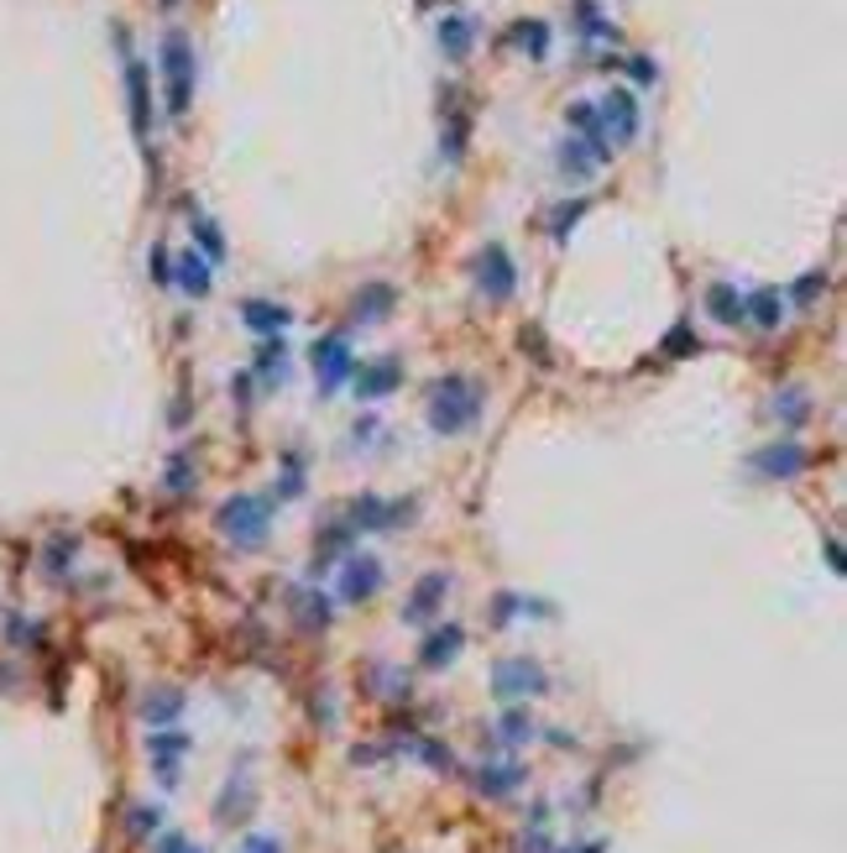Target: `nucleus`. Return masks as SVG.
<instances>
[{
    "label": "nucleus",
    "mask_w": 847,
    "mask_h": 853,
    "mask_svg": "<svg viewBox=\"0 0 847 853\" xmlns=\"http://www.w3.org/2000/svg\"><path fill=\"white\" fill-rule=\"evenodd\" d=\"M481 409H487V388L476 378H466V372H445L424 393V414H430L434 435H466L481 419Z\"/></svg>",
    "instance_id": "f257e3e1"
},
{
    "label": "nucleus",
    "mask_w": 847,
    "mask_h": 853,
    "mask_svg": "<svg viewBox=\"0 0 847 853\" xmlns=\"http://www.w3.org/2000/svg\"><path fill=\"white\" fill-rule=\"evenodd\" d=\"M215 529L225 545L236 550H262L267 535H273V497L262 493H231L215 508Z\"/></svg>",
    "instance_id": "f03ea898"
},
{
    "label": "nucleus",
    "mask_w": 847,
    "mask_h": 853,
    "mask_svg": "<svg viewBox=\"0 0 847 853\" xmlns=\"http://www.w3.org/2000/svg\"><path fill=\"white\" fill-rule=\"evenodd\" d=\"M414 514H419V503L361 493L346 503V529H351V535H393V529H403Z\"/></svg>",
    "instance_id": "7ed1b4c3"
},
{
    "label": "nucleus",
    "mask_w": 847,
    "mask_h": 853,
    "mask_svg": "<svg viewBox=\"0 0 847 853\" xmlns=\"http://www.w3.org/2000/svg\"><path fill=\"white\" fill-rule=\"evenodd\" d=\"M550 692V671L529 655H508L493 665V696L497 702H508V707H523L533 696Z\"/></svg>",
    "instance_id": "20e7f679"
},
{
    "label": "nucleus",
    "mask_w": 847,
    "mask_h": 853,
    "mask_svg": "<svg viewBox=\"0 0 847 853\" xmlns=\"http://www.w3.org/2000/svg\"><path fill=\"white\" fill-rule=\"evenodd\" d=\"M162 80H168V116H189V99H194V48L183 32H168L162 38Z\"/></svg>",
    "instance_id": "39448f33"
},
{
    "label": "nucleus",
    "mask_w": 847,
    "mask_h": 853,
    "mask_svg": "<svg viewBox=\"0 0 847 853\" xmlns=\"http://www.w3.org/2000/svg\"><path fill=\"white\" fill-rule=\"evenodd\" d=\"M476 288L493 298V304L512 298V288H518V267H512V257H508V246H502V241H487V246L476 252Z\"/></svg>",
    "instance_id": "423d86ee"
},
{
    "label": "nucleus",
    "mask_w": 847,
    "mask_h": 853,
    "mask_svg": "<svg viewBox=\"0 0 847 853\" xmlns=\"http://www.w3.org/2000/svg\"><path fill=\"white\" fill-rule=\"evenodd\" d=\"M596 120H602V131H607L612 152L628 147V141L638 137V99H633V89H607V95L596 99Z\"/></svg>",
    "instance_id": "0eeeda50"
},
{
    "label": "nucleus",
    "mask_w": 847,
    "mask_h": 853,
    "mask_svg": "<svg viewBox=\"0 0 847 853\" xmlns=\"http://www.w3.org/2000/svg\"><path fill=\"white\" fill-rule=\"evenodd\" d=\"M356 372V357H351V340L346 336H319L315 340V382L319 393H336L346 388Z\"/></svg>",
    "instance_id": "6e6552de"
},
{
    "label": "nucleus",
    "mask_w": 847,
    "mask_h": 853,
    "mask_svg": "<svg viewBox=\"0 0 847 853\" xmlns=\"http://www.w3.org/2000/svg\"><path fill=\"white\" fill-rule=\"evenodd\" d=\"M749 466L759 476H769V482H795L811 466V456H806V445H795V440H774L764 451H753Z\"/></svg>",
    "instance_id": "1a4fd4ad"
},
{
    "label": "nucleus",
    "mask_w": 847,
    "mask_h": 853,
    "mask_svg": "<svg viewBox=\"0 0 847 853\" xmlns=\"http://www.w3.org/2000/svg\"><path fill=\"white\" fill-rule=\"evenodd\" d=\"M351 388H356V398H361V403H382L388 393H398V388H403V361H393V357L361 361V367L351 372Z\"/></svg>",
    "instance_id": "9d476101"
},
{
    "label": "nucleus",
    "mask_w": 847,
    "mask_h": 853,
    "mask_svg": "<svg viewBox=\"0 0 847 853\" xmlns=\"http://www.w3.org/2000/svg\"><path fill=\"white\" fill-rule=\"evenodd\" d=\"M451 571H424L414 581V592L403 602V623H430L434 613H445V597H451Z\"/></svg>",
    "instance_id": "9b49d317"
},
{
    "label": "nucleus",
    "mask_w": 847,
    "mask_h": 853,
    "mask_svg": "<svg viewBox=\"0 0 847 853\" xmlns=\"http://www.w3.org/2000/svg\"><path fill=\"white\" fill-rule=\"evenodd\" d=\"M382 560L377 556H346V571H340V602H372L382 592Z\"/></svg>",
    "instance_id": "f8f14e48"
},
{
    "label": "nucleus",
    "mask_w": 847,
    "mask_h": 853,
    "mask_svg": "<svg viewBox=\"0 0 847 853\" xmlns=\"http://www.w3.org/2000/svg\"><path fill=\"white\" fill-rule=\"evenodd\" d=\"M194 749V738L178 734V728H152V738H147V759H152V770H158L162 786H178V765H183V755Z\"/></svg>",
    "instance_id": "ddd939ff"
},
{
    "label": "nucleus",
    "mask_w": 847,
    "mask_h": 853,
    "mask_svg": "<svg viewBox=\"0 0 847 853\" xmlns=\"http://www.w3.org/2000/svg\"><path fill=\"white\" fill-rule=\"evenodd\" d=\"M460 650H466V629H460V623H440V629H430L424 644H419V665H424V671H445V665L460 660Z\"/></svg>",
    "instance_id": "4468645a"
},
{
    "label": "nucleus",
    "mask_w": 847,
    "mask_h": 853,
    "mask_svg": "<svg viewBox=\"0 0 847 853\" xmlns=\"http://www.w3.org/2000/svg\"><path fill=\"white\" fill-rule=\"evenodd\" d=\"M523 780H529V770L518 759H487L476 770V791L487 796V801H508L512 791H523Z\"/></svg>",
    "instance_id": "2eb2a0df"
},
{
    "label": "nucleus",
    "mask_w": 847,
    "mask_h": 853,
    "mask_svg": "<svg viewBox=\"0 0 847 853\" xmlns=\"http://www.w3.org/2000/svg\"><path fill=\"white\" fill-rule=\"evenodd\" d=\"M126 99H131V131L147 141V126H152V89H147V63L126 53Z\"/></svg>",
    "instance_id": "dca6fc26"
},
{
    "label": "nucleus",
    "mask_w": 847,
    "mask_h": 853,
    "mask_svg": "<svg viewBox=\"0 0 847 853\" xmlns=\"http://www.w3.org/2000/svg\"><path fill=\"white\" fill-rule=\"evenodd\" d=\"M252 807H256V796H252V759H241V775H231V786L220 791L215 817H220V822H246V817H252Z\"/></svg>",
    "instance_id": "f3484780"
},
{
    "label": "nucleus",
    "mask_w": 847,
    "mask_h": 853,
    "mask_svg": "<svg viewBox=\"0 0 847 853\" xmlns=\"http://www.w3.org/2000/svg\"><path fill=\"white\" fill-rule=\"evenodd\" d=\"M785 315H790V298L780 294V288H759V294L743 298V319L759 325V330H780Z\"/></svg>",
    "instance_id": "a211bd4d"
},
{
    "label": "nucleus",
    "mask_w": 847,
    "mask_h": 853,
    "mask_svg": "<svg viewBox=\"0 0 847 853\" xmlns=\"http://www.w3.org/2000/svg\"><path fill=\"white\" fill-rule=\"evenodd\" d=\"M241 319L252 325L256 336H283L288 319H294V309H288V304H273V298H246V304H241Z\"/></svg>",
    "instance_id": "6ab92c4d"
},
{
    "label": "nucleus",
    "mask_w": 847,
    "mask_h": 853,
    "mask_svg": "<svg viewBox=\"0 0 847 853\" xmlns=\"http://www.w3.org/2000/svg\"><path fill=\"white\" fill-rule=\"evenodd\" d=\"M183 717V692L178 686H152V692L141 696V723L147 728H168Z\"/></svg>",
    "instance_id": "aec40b11"
},
{
    "label": "nucleus",
    "mask_w": 847,
    "mask_h": 853,
    "mask_svg": "<svg viewBox=\"0 0 847 853\" xmlns=\"http://www.w3.org/2000/svg\"><path fill=\"white\" fill-rule=\"evenodd\" d=\"M602 162H607V158H602L586 137H565V141H560V173H565V179H592Z\"/></svg>",
    "instance_id": "412c9836"
},
{
    "label": "nucleus",
    "mask_w": 847,
    "mask_h": 853,
    "mask_svg": "<svg viewBox=\"0 0 847 853\" xmlns=\"http://www.w3.org/2000/svg\"><path fill=\"white\" fill-rule=\"evenodd\" d=\"M173 283L178 288H183V294H194V298H204L210 294V257H204V252H183V257L173 262Z\"/></svg>",
    "instance_id": "4be33fe9"
},
{
    "label": "nucleus",
    "mask_w": 847,
    "mask_h": 853,
    "mask_svg": "<svg viewBox=\"0 0 847 853\" xmlns=\"http://www.w3.org/2000/svg\"><path fill=\"white\" fill-rule=\"evenodd\" d=\"M393 304H398L393 283H367V288L356 294L351 315H356V319H367V325H377V319H388V315H393Z\"/></svg>",
    "instance_id": "5701e85b"
},
{
    "label": "nucleus",
    "mask_w": 847,
    "mask_h": 853,
    "mask_svg": "<svg viewBox=\"0 0 847 853\" xmlns=\"http://www.w3.org/2000/svg\"><path fill=\"white\" fill-rule=\"evenodd\" d=\"M294 618L298 629H309V634H319V629H330V597L315 592V587H304V592H294Z\"/></svg>",
    "instance_id": "b1692460"
},
{
    "label": "nucleus",
    "mask_w": 847,
    "mask_h": 853,
    "mask_svg": "<svg viewBox=\"0 0 847 853\" xmlns=\"http://www.w3.org/2000/svg\"><path fill=\"white\" fill-rule=\"evenodd\" d=\"M74 556H80V539H74V535H53V539H47V550H42V576H47V581H63V576H68V566H74Z\"/></svg>",
    "instance_id": "393cba45"
},
{
    "label": "nucleus",
    "mask_w": 847,
    "mask_h": 853,
    "mask_svg": "<svg viewBox=\"0 0 847 853\" xmlns=\"http://www.w3.org/2000/svg\"><path fill=\"white\" fill-rule=\"evenodd\" d=\"M707 309L717 325H743V294L732 283H711L707 288Z\"/></svg>",
    "instance_id": "a878e982"
},
{
    "label": "nucleus",
    "mask_w": 847,
    "mask_h": 853,
    "mask_svg": "<svg viewBox=\"0 0 847 853\" xmlns=\"http://www.w3.org/2000/svg\"><path fill=\"white\" fill-rule=\"evenodd\" d=\"M472 42H476L472 17H445L440 21V48H445V59H466Z\"/></svg>",
    "instance_id": "bb28decb"
},
{
    "label": "nucleus",
    "mask_w": 847,
    "mask_h": 853,
    "mask_svg": "<svg viewBox=\"0 0 847 853\" xmlns=\"http://www.w3.org/2000/svg\"><path fill=\"white\" fill-rule=\"evenodd\" d=\"M508 42L518 53H529V59H544V53H550V27H544V21H512Z\"/></svg>",
    "instance_id": "cd10ccee"
},
{
    "label": "nucleus",
    "mask_w": 847,
    "mask_h": 853,
    "mask_svg": "<svg viewBox=\"0 0 847 853\" xmlns=\"http://www.w3.org/2000/svg\"><path fill=\"white\" fill-rule=\"evenodd\" d=\"M351 529H346V518H336V524H325V535L315 539V571H325L336 556H346V545H351Z\"/></svg>",
    "instance_id": "c85d7f7f"
},
{
    "label": "nucleus",
    "mask_w": 847,
    "mask_h": 853,
    "mask_svg": "<svg viewBox=\"0 0 847 853\" xmlns=\"http://www.w3.org/2000/svg\"><path fill=\"white\" fill-rule=\"evenodd\" d=\"M162 487H168L173 497H189V493L199 487V466H194V456H189V451H178V456L168 461V476H162Z\"/></svg>",
    "instance_id": "c756f323"
},
{
    "label": "nucleus",
    "mask_w": 847,
    "mask_h": 853,
    "mask_svg": "<svg viewBox=\"0 0 847 853\" xmlns=\"http://www.w3.org/2000/svg\"><path fill=\"white\" fill-rule=\"evenodd\" d=\"M497 744H508V749H518V744H529L533 738V717L523 713V707H508V713L497 717Z\"/></svg>",
    "instance_id": "7c9ffc66"
},
{
    "label": "nucleus",
    "mask_w": 847,
    "mask_h": 853,
    "mask_svg": "<svg viewBox=\"0 0 847 853\" xmlns=\"http://www.w3.org/2000/svg\"><path fill=\"white\" fill-rule=\"evenodd\" d=\"M774 419H785V424H806L811 419V393L806 388H785V393L774 398Z\"/></svg>",
    "instance_id": "2f4dec72"
},
{
    "label": "nucleus",
    "mask_w": 847,
    "mask_h": 853,
    "mask_svg": "<svg viewBox=\"0 0 847 853\" xmlns=\"http://www.w3.org/2000/svg\"><path fill=\"white\" fill-rule=\"evenodd\" d=\"M523 608L544 618V602H529V597H518V592H497V602H493V623H497V629H508V623H512L518 613H523Z\"/></svg>",
    "instance_id": "473e14b6"
},
{
    "label": "nucleus",
    "mask_w": 847,
    "mask_h": 853,
    "mask_svg": "<svg viewBox=\"0 0 847 853\" xmlns=\"http://www.w3.org/2000/svg\"><path fill=\"white\" fill-rule=\"evenodd\" d=\"M189 231L199 236V246H204V257H225V236H220V225L210 215H199V210H189Z\"/></svg>",
    "instance_id": "72a5a7b5"
},
{
    "label": "nucleus",
    "mask_w": 847,
    "mask_h": 853,
    "mask_svg": "<svg viewBox=\"0 0 847 853\" xmlns=\"http://www.w3.org/2000/svg\"><path fill=\"white\" fill-rule=\"evenodd\" d=\"M256 372H262V378H283V372H288V346H283L277 336L262 340V351H256Z\"/></svg>",
    "instance_id": "f704fd0d"
},
{
    "label": "nucleus",
    "mask_w": 847,
    "mask_h": 853,
    "mask_svg": "<svg viewBox=\"0 0 847 853\" xmlns=\"http://www.w3.org/2000/svg\"><path fill=\"white\" fill-rule=\"evenodd\" d=\"M581 215H586V199H565V204H554V210H550V236L565 241V236H571V225H575Z\"/></svg>",
    "instance_id": "c9c22d12"
},
{
    "label": "nucleus",
    "mask_w": 847,
    "mask_h": 853,
    "mask_svg": "<svg viewBox=\"0 0 847 853\" xmlns=\"http://www.w3.org/2000/svg\"><path fill=\"white\" fill-rule=\"evenodd\" d=\"M277 497H283V503L304 497V456H288V461H283V476H277Z\"/></svg>",
    "instance_id": "e433bc0d"
},
{
    "label": "nucleus",
    "mask_w": 847,
    "mask_h": 853,
    "mask_svg": "<svg viewBox=\"0 0 847 853\" xmlns=\"http://www.w3.org/2000/svg\"><path fill=\"white\" fill-rule=\"evenodd\" d=\"M696 351H701V336L690 325H675L670 336H665V357H696Z\"/></svg>",
    "instance_id": "4c0bfd02"
},
{
    "label": "nucleus",
    "mask_w": 847,
    "mask_h": 853,
    "mask_svg": "<svg viewBox=\"0 0 847 853\" xmlns=\"http://www.w3.org/2000/svg\"><path fill=\"white\" fill-rule=\"evenodd\" d=\"M440 147H445L451 162H460V152H466V116H460V110H451V126H445V141H440Z\"/></svg>",
    "instance_id": "58836bf2"
},
{
    "label": "nucleus",
    "mask_w": 847,
    "mask_h": 853,
    "mask_svg": "<svg viewBox=\"0 0 847 853\" xmlns=\"http://www.w3.org/2000/svg\"><path fill=\"white\" fill-rule=\"evenodd\" d=\"M126 828H131V838H152L162 828V812H158V807H131Z\"/></svg>",
    "instance_id": "ea45409f"
},
{
    "label": "nucleus",
    "mask_w": 847,
    "mask_h": 853,
    "mask_svg": "<svg viewBox=\"0 0 847 853\" xmlns=\"http://www.w3.org/2000/svg\"><path fill=\"white\" fill-rule=\"evenodd\" d=\"M575 21H581V32H586V38H607V21H602V11H596L592 0H581V6H575Z\"/></svg>",
    "instance_id": "a19ab883"
},
{
    "label": "nucleus",
    "mask_w": 847,
    "mask_h": 853,
    "mask_svg": "<svg viewBox=\"0 0 847 853\" xmlns=\"http://www.w3.org/2000/svg\"><path fill=\"white\" fill-rule=\"evenodd\" d=\"M414 749H419V759H424V765H434V770H451V765H455L451 749H440L434 738H414Z\"/></svg>",
    "instance_id": "79ce46f5"
},
{
    "label": "nucleus",
    "mask_w": 847,
    "mask_h": 853,
    "mask_svg": "<svg viewBox=\"0 0 847 853\" xmlns=\"http://www.w3.org/2000/svg\"><path fill=\"white\" fill-rule=\"evenodd\" d=\"M816 294H827V273H806V278L795 283V304H811Z\"/></svg>",
    "instance_id": "37998d69"
},
{
    "label": "nucleus",
    "mask_w": 847,
    "mask_h": 853,
    "mask_svg": "<svg viewBox=\"0 0 847 853\" xmlns=\"http://www.w3.org/2000/svg\"><path fill=\"white\" fill-rule=\"evenodd\" d=\"M241 853H283V843L273 833H246L241 838Z\"/></svg>",
    "instance_id": "c03bdc74"
},
{
    "label": "nucleus",
    "mask_w": 847,
    "mask_h": 853,
    "mask_svg": "<svg viewBox=\"0 0 847 853\" xmlns=\"http://www.w3.org/2000/svg\"><path fill=\"white\" fill-rule=\"evenodd\" d=\"M147 267H152V283H173V257H168L162 246H152V257H147Z\"/></svg>",
    "instance_id": "a18cd8bd"
},
{
    "label": "nucleus",
    "mask_w": 847,
    "mask_h": 853,
    "mask_svg": "<svg viewBox=\"0 0 847 853\" xmlns=\"http://www.w3.org/2000/svg\"><path fill=\"white\" fill-rule=\"evenodd\" d=\"M158 853H199V849H194V843H189L183 833H162V838H158Z\"/></svg>",
    "instance_id": "49530a36"
},
{
    "label": "nucleus",
    "mask_w": 847,
    "mask_h": 853,
    "mask_svg": "<svg viewBox=\"0 0 847 853\" xmlns=\"http://www.w3.org/2000/svg\"><path fill=\"white\" fill-rule=\"evenodd\" d=\"M822 550H827V566H832V576H843V545L832 535H822Z\"/></svg>",
    "instance_id": "de8ad7c7"
},
{
    "label": "nucleus",
    "mask_w": 847,
    "mask_h": 853,
    "mask_svg": "<svg viewBox=\"0 0 847 853\" xmlns=\"http://www.w3.org/2000/svg\"><path fill=\"white\" fill-rule=\"evenodd\" d=\"M628 74H633L638 84H654V74H659V69H654L649 59H628Z\"/></svg>",
    "instance_id": "09e8293b"
},
{
    "label": "nucleus",
    "mask_w": 847,
    "mask_h": 853,
    "mask_svg": "<svg viewBox=\"0 0 847 853\" xmlns=\"http://www.w3.org/2000/svg\"><path fill=\"white\" fill-rule=\"evenodd\" d=\"M575 853H602V843H586V849H575Z\"/></svg>",
    "instance_id": "8fccbe9b"
},
{
    "label": "nucleus",
    "mask_w": 847,
    "mask_h": 853,
    "mask_svg": "<svg viewBox=\"0 0 847 853\" xmlns=\"http://www.w3.org/2000/svg\"><path fill=\"white\" fill-rule=\"evenodd\" d=\"M162 6H178V0H162Z\"/></svg>",
    "instance_id": "3c124183"
}]
</instances>
